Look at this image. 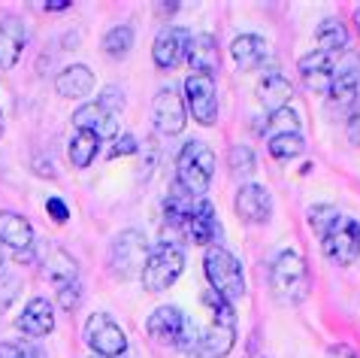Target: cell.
Masks as SVG:
<instances>
[{
  "mask_svg": "<svg viewBox=\"0 0 360 358\" xmlns=\"http://www.w3.org/2000/svg\"><path fill=\"white\" fill-rule=\"evenodd\" d=\"M167 225L179 231L185 240H191L197 246H212V240L218 237V216H215V206L203 201V197H194L191 204L185 206L179 216L167 218Z\"/></svg>",
  "mask_w": 360,
  "mask_h": 358,
  "instance_id": "cell-5",
  "label": "cell"
},
{
  "mask_svg": "<svg viewBox=\"0 0 360 358\" xmlns=\"http://www.w3.org/2000/svg\"><path fill=\"white\" fill-rule=\"evenodd\" d=\"M67 152H70V164L79 167V171H85V167H91V161L100 152V137L91 131H76L70 137Z\"/></svg>",
  "mask_w": 360,
  "mask_h": 358,
  "instance_id": "cell-26",
  "label": "cell"
},
{
  "mask_svg": "<svg viewBox=\"0 0 360 358\" xmlns=\"http://www.w3.org/2000/svg\"><path fill=\"white\" fill-rule=\"evenodd\" d=\"M324 255L333 264H354L360 258V222H352V218H342L330 228V234L321 237Z\"/></svg>",
  "mask_w": 360,
  "mask_h": 358,
  "instance_id": "cell-8",
  "label": "cell"
},
{
  "mask_svg": "<svg viewBox=\"0 0 360 358\" xmlns=\"http://www.w3.org/2000/svg\"><path fill=\"white\" fill-rule=\"evenodd\" d=\"M0 134H4V122H0Z\"/></svg>",
  "mask_w": 360,
  "mask_h": 358,
  "instance_id": "cell-46",
  "label": "cell"
},
{
  "mask_svg": "<svg viewBox=\"0 0 360 358\" xmlns=\"http://www.w3.org/2000/svg\"><path fill=\"white\" fill-rule=\"evenodd\" d=\"M291 97H294V88L282 73H266L261 82H257V101L266 106V113L291 106Z\"/></svg>",
  "mask_w": 360,
  "mask_h": 358,
  "instance_id": "cell-24",
  "label": "cell"
},
{
  "mask_svg": "<svg viewBox=\"0 0 360 358\" xmlns=\"http://www.w3.org/2000/svg\"><path fill=\"white\" fill-rule=\"evenodd\" d=\"M0 276H4V252H0Z\"/></svg>",
  "mask_w": 360,
  "mask_h": 358,
  "instance_id": "cell-45",
  "label": "cell"
},
{
  "mask_svg": "<svg viewBox=\"0 0 360 358\" xmlns=\"http://www.w3.org/2000/svg\"><path fill=\"white\" fill-rule=\"evenodd\" d=\"M46 213L52 216L58 225H64L70 218V210H67V204L61 201V197H49V201H46Z\"/></svg>",
  "mask_w": 360,
  "mask_h": 358,
  "instance_id": "cell-38",
  "label": "cell"
},
{
  "mask_svg": "<svg viewBox=\"0 0 360 358\" xmlns=\"http://www.w3.org/2000/svg\"><path fill=\"white\" fill-rule=\"evenodd\" d=\"M300 76H303V82L309 92H315V94H327L330 92V82H333V55H327V52H309L300 58Z\"/></svg>",
  "mask_w": 360,
  "mask_h": 358,
  "instance_id": "cell-14",
  "label": "cell"
},
{
  "mask_svg": "<svg viewBox=\"0 0 360 358\" xmlns=\"http://www.w3.org/2000/svg\"><path fill=\"white\" fill-rule=\"evenodd\" d=\"M85 343L100 358H118L127 350V334L109 313H94L85 322Z\"/></svg>",
  "mask_w": 360,
  "mask_h": 358,
  "instance_id": "cell-7",
  "label": "cell"
},
{
  "mask_svg": "<svg viewBox=\"0 0 360 358\" xmlns=\"http://www.w3.org/2000/svg\"><path fill=\"white\" fill-rule=\"evenodd\" d=\"M236 216L248 225H264L273 216V195L257 183H245L236 192Z\"/></svg>",
  "mask_w": 360,
  "mask_h": 358,
  "instance_id": "cell-13",
  "label": "cell"
},
{
  "mask_svg": "<svg viewBox=\"0 0 360 358\" xmlns=\"http://www.w3.org/2000/svg\"><path fill=\"white\" fill-rule=\"evenodd\" d=\"M136 140L131 134H122V137H115L112 140V149H109V158H118V155H134L136 152Z\"/></svg>",
  "mask_w": 360,
  "mask_h": 358,
  "instance_id": "cell-37",
  "label": "cell"
},
{
  "mask_svg": "<svg viewBox=\"0 0 360 358\" xmlns=\"http://www.w3.org/2000/svg\"><path fill=\"white\" fill-rule=\"evenodd\" d=\"M215 176V152L203 140H188L176 155V185L191 197H203Z\"/></svg>",
  "mask_w": 360,
  "mask_h": 358,
  "instance_id": "cell-2",
  "label": "cell"
},
{
  "mask_svg": "<svg viewBox=\"0 0 360 358\" xmlns=\"http://www.w3.org/2000/svg\"><path fill=\"white\" fill-rule=\"evenodd\" d=\"M203 304H206V310L212 313V322H218V325H236L233 304H230V301H224L221 295H215V292H206V295H203Z\"/></svg>",
  "mask_w": 360,
  "mask_h": 358,
  "instance_id": "cell-33",
  "label": "cell"
},
{
  "mask_svg": "<svg viewBox=\"0 0 360 358\" xmlns=\"http://www.w3.org/2000/svg\"><path fill=\"white\" fill-rule=\"evenodd\" d=\"M315 39H318V52H327V55H336V52H345L348 49V27L342 18H324L315 31Z\"/></svg>",
  "mask_w": 360,
  "mask_h": 358,
  "instance_id": "cell-25",
  "label": "cell"
},
{
  "mask_svg": "<svg viewBox=\"0 0 360 358\" xmlns=\"http://www.w3.org/2000/svg\"><path fill=\"white\" fill-rule=\"evenodd\" d=\"M0 243L15 252H27L34 246V225L25 216L4 210L0 213Z\"/></svg>",
  "mask_w": 360,
  "mask_h": 358,
  "instance_id": "cell-20",
  "label": "cell"
},
{
  "mask_svg": "<svg viewBox=\"0 0 360 358\" xmlns=\"http://www.w3.org/2000/svg\"><path fill=\"white\" fill-rule=\"evenodd\" d=\"M348 140H352L354 146H360V101L354 104V109H352V116H348Z\"/></svg>",
  "mask_w": 360,
  "mask_h": 358,
  "instance_id": "cell-39",
  "label": "cell"
},
{
  "mask_svg": "<svg viewBox=\"0 0 360 358\" xmlns=\"http://www.w3.org/2000/svg\"><path fill=\"white\" fill-rule=\"evenodd\" d=\"M152 122H155L158 131L167 134V137H176V134L185 131L188 109H185V101L179 97V92H173V88H164V92L155 94Z\"/></svg>",
  "mask_w": 360,
  "mask_h": 358,
  "instance_id": "cell-10",
  "label": "cell"
},
{
  "mask_svg": "<svg viewBox=\"0 0 360 358\" xmlns=\"http://www.w3.org/2000/svg\"><path fill=\"white\" fill-rule=\"evenodd\" d=\"M306 218H309V228H312L318 237H324V234H330V228L336 222H342V213H339V206H333V204H315Z\"/></svg>",
  "mask_w": 360,
  "mask_h": 358,
  "instance_id": "cell-30",
  "label": "cell"
},
{
  "mask_svg": "<svg viewBox=\"0 0 360 358\" xmlns=\"http://www.w3.org/2000/svg\"><path fill=\"white\" fill-rule=\"evenodd\" d=\"M179 6H182V4H176V0H173V4H158V13H161V16H173Z\"/></svg>",
  "mask_w": 360,
  "mask_h": 358,
  "instance_id": "cell-43",
  "label": "cell"
},
{
  "mask_svg": "<svg viewBox=\"0 0 360 358\" xmlns=\"http://www.w3.org/2000/svg\"><path fill=\"white\" fill-rule=\"evenodd\" d=\"M55 88L61 97H67V101H82V97L94 88V73L88 70L85 64H70L58 73Z\"/></svg>",
  "mask_w": 360,
  "mask_h": 358,
  "instance_id": "cell-22",
  "label": "cell"
},
{
  "mask_svg": "<svg viewBox=\"0 0 360 358\" xmlns=\"http://www.w3.org/2000/svg\"><path fill=\"white\" fill-rule=\"evenodd\" d=\"M18 331L27 337H46L55 331V310L49 297H31L18 316Z\"/></svg>",
  "mask_w": 360,
  "mask_h": 358,
  "instance_id": "cell-16",
  "label": "cell"
},
{
  "mask_svg": "<svg viewBox=\"0 0 360 358\" xmlns=\"http://www.w3.org/2000/svg\"><path fill=\"white\" fill-rule=\"evenodd\" d=\"M269 285L285 304H303L309 297V264L297 246H285L269 264Z\"/></svg>",
  "mask_w": 360,
  "mask_h": 358,
  "instance_id": "cell-1",
  "label": "cell"
},
{
  "mask_svg": "<svg viewBox=\"0 0 360 358\" xmlns=\"http://www.w3.org/2000/svg\"><path fill=\"white\" fill-rule=\"evenodd\" d=\"M330 101L336 106H354L360 94V58L345 52L339 67H333V82H330Z\"/></svg>",
  "mask_w": 360,
  "mask_h": 358,
  "instance_id": "cell-11",
  "label": "cell"
},
{
  "mask_svg": "<svg viewBox=\"0 0 360 358\" xmlns=\"http://www.w3.org/2000/svg\"><path fill=\"white\" fill-rule=\"evenodd\" d=\"M0 358H27V350L18 343H0Z\"/></svg>",
  "mask_w": 360,
  "mask_h": 358,
  "instance_id": "cell-40",
  "label": "cell"
},
{
  "mask_svg": "<svg viewBox=\"0 0 360 358\" xmlns=\"http://www.w3.org/2000/svg\"><path fill=\"white\" fill-rule=\"evenodd\" d=\"M188 64H191V70L197 76H206L212 79L218 73V67H221V55H218V39L212 34H197L191 37V46H188Z\"/></svg>",
  "mask_w": 360,
  "mask_h": 358,
  "instance_id": "cell-15",
  "label": "cell"
},
{
  "mask_svg": "<svg viewBox=\"0 0 360 358\" xmlns=\"http://www.w3.org/2000/svg\"><path fill=\"white\" fill-rule=\"evenodd\" d=\"M200 346H203V331H200V325L194 319H188V316H185L182 331H179V337H176V350L188 355V352L200 350Z\"/></svg>",
  "mask_w": 360,
  "mask_h": 358,
  "instance_id": "cell-34",
  "label": "cell"
},
{
  "mask_svg": "<svg viewBox=\"0 0 360 358\" xmlns=\"http://www.w3.org/2000/svg\"><path fill=\"white\" fill-rule=\"evenodd\" d=\"M79 304H82V288H79V283L58 288V307H61L64 313H76Z\"/></svg>",
  "mask_w": 360,
  "mask_h": 358,
  "instance_id": "cell-35",
  "label": "cell"
},
{
  "mask_svg": "<svg viewBox=\"0 0 360 358\" xmlns=\"http://www.w3.org/2000/svg\"><path fill=\"white\" fill-rule=\"evenodd\" d=\"M25 43H27L25 22L22 18H15V16H6L4 22H0V67H4V70H9V67L18 64Z\"/></svg>",
  "mask_w": 360,
  "mask_h": 358,
  "instance_id": "cell-17",
  "label": "cell"
},
{
  "mask_svg": "<svg viewBox=\"0 0 360 358\" xmlns=\"http://www.w3.org/2000/svg\"><path fill=\"white\" fill-rule=\"evenodd\" d=\"M354 22H357V27H360V6H357V13H354Z\"/></svg>",
  "mask_w": 360,
  "mask_h": 358,
  "instance_id": "cell-44",
  "label": "cell"
},
{
  "mask_svg": "<svg viewBox=\"0 0 360 358\" xmlns=\"http://www.w3.org/2000/svg\"><path fill=\"white\" fill-rule=\"evenodd\" d=\"M266 149H269V155H273L276 161H294V158L303 155L306 143H303V137L300 134H276V137H269Z\"/></svg>",
  "mask_w": 360,
  "mask_h": 358,
  "instance_id": "cell-29",
  "label": "cell"
},
{
  "mask_svg": "<svg viewBox=\"0 0 360 358\" xmlns=\"http://www.w3.org/2000/svg\"><path fill=\"white\" fill-rule=\"evenodd\" d=\"M188 46H191V34H188L185 27H164V31L155 37L152 58L161 70H176L188 58Z\"/></svg>",
  "mask_w": 360,
  "mask_h": 358,
  "instance_id": "cell-12",
  "label": "cell"
},
{
  "mask_svg": "<svg viewBox=\"0 0 360 358\" xmlns=\"http://www.w3.org/2000/svg\"><path fill=\"white\" fill-rule=\"evenodd\" d=\"M230 55H233V64L239 70H257V67L266 64L269 58V49H266V39L257 37V34H243L233 39L230 46Z\"/></svg>",
  "mask_w": 360,
  "mask_h": 358,
  "instance_id": "cell-21",
  "label": "cell"
},
{
  "mask_svg": "<svg viewBox=\"0 0 360 358\" xmlns=\"http://www.w3.org/2000/svg\"><path fill=\"white\" fill-rule=\"evenodd\" d=\"M236 343V325H218L212 322L203 331V350L209 352V358H224Z\"/></svg>",
  "mask_w": 360,
  "mask_h": 358,
  "instance_id": "cell-27",
  "label": "cell"
},
{
  "mask_svg": "<svg viewBox=\"0 0 360 358\" xmlns=\"http://www.w3.org/2000/svg\"><path fill=\"white\" fill-rule=\"evenodd\" d=\"M43 271H46V276L58 288L70 285V283H79V264H76V258L70 255L67 249H61V246H49V252L43 258Z\"/></svg>",
  "mask_w": 360,
  "mask_h": 358,
  "instance_id": "cell-23",
  "label": "cell"
},
{
  "mask_svg": "<svg viewBox=\"0 0 360 358\" xmlns=\"http://www.w3.org/2000/svg\"><path fill=\"white\" fill-rule=\"evenodd\" d=\"M134 49V27L131 25H115L103 37V52L109 58H127Z\"/></svg>",
  "mask_w": 360,
  "mask_h": 358,
  "instance_id": "cell-28",
  "label": "cell"
},
{
  "mask_svg": "<svg viewBox=\"0 0 360 358\" xmlns=\"http://www.w3.org/2000/svg\"><path fill=\"white\" fill-rule=\"evenodd\" d=\"M67 6H73V4H70V0H46V4H43L46 13H64Z\"/></svg>",
  "mask_w": 360,
  "mask_h": 358,
  "instance_id": "cell-42",
  "label": "cell"
},
{
  "mask_svg": "<svg viewBox=\"0 0 360 358\" xmlns=\"http://www.w3.org/2000/svg\"><path fill=\"white\" fill-rule=\"evenodd\" d=\"M327 358H360V355L348 343H336V346H330L327 350Z\"/></svg>",
  "mask_w": 360,
  "mask_h": 358,
  "instance_id": "cell-41",
  "label": "cell"
},
{
  "mask_svg": "<svg viewBox=\"0 0 360 358\" xmlns=\"http://www.w3.org/2000/svg\"><path fill=\"white\" fill-rule=\"evenodd\" d=\"M185 104L200 125H215L218 122V92H215V79L197 76L191 73L185 79Z\"/></svg>",
  "mask_w": 360,
  "mask_h": 358,
  "instance_id": "cell-9",
  "label": "cell"
},
{
  "mask_svg": "<svg viewBox=\"0 0 360 358\" xmlns=\"http://www.w3.org/2000/svg\"><path fill=\"white\" fill-rule=\"evenodd\" d=\"M227 167H230V176H239V179H245V176H252L255 173V152L248 146H230V152H227Z\"/></svg>",
  "mask_w": 360,
  "mask_h": 358,
  "instance_id": "cell-31",
  "label": "cell"
},
{
  "mask_svg": "<svg viewBox=\"0 0 360 358\" xmlns=\"http://www.w3.org/2000/svg\"><path fill=\"white\" fill-rule=\"evenodd\" d=\"M97 104L103 106L106 113L118 116V113H122V109H124V92H122V88H115V85H109V88H103V92H100Z\"/></svg>",
  "mask_w": 360,
  "mask_h": 358,
  "instance_id": "cell-36",
  "label": "cell"
},
{
  "mask_svg": "<svg viewBox=\"0 0 360 358\" xmlns=\"http://www.w3.org/2000/svg\"><path fill=\"white\" fill-rule=\"evenodd\" d=\"M182 271H185V252L176 243H158L148 252V261L143 267V273H139V280H143L146 292L161 295L169 285H176Z\"/></svg>",
  "mask_w": 360,
  "mask_h": 358,
  "instance_id": "cell-4",
  "label": "cell"
},
{
  "mask_svg": "<svg viewBox=\"0 0 360 358\" xmlns=\"http://www.w3.org/2000/svg\"><path fill=\"white\" fill-rule=\"evenodd\" d=\"M185 313L176 310V307H158V310L148 316L146 331L158 346H176V337L182 331Z\"/></svg>",
  "mask_w": 360,
  "mask_h": 358,
  "instance_id": "cell-18",
  "label": "cell"
},
{
  "mask_svg": "<svg viewBox=\"0 0 360 358\" xmlns=\"http://www.w3.org/2000/svg\"><path fill=\"white\" fill-rule=\"evenodd\" d=\"M73 125H76V131H91L97 134L100 140L103 137H118V118L112 113H106L100 104H82L73 113Z\"/></svg>",
  "mask_w": 360,
  "mask_h": 358,
  "instance_id": "cell-19",
  "label": "cell"
},
{
  "mask_svg": "<svg viewBox=\"0 0 360 358\" xmlns=\"http://www.w3.org/2000/svg\"><path fill=\"white\" fill-rule=\"evenodd\" d=\"M203 271H206V280L212 285L215 295H221L224 301H239L245 297V273H243V264L233 252H227L224 246H209L206 255H203Z\"/></svg>",
  "mask_w": 360,
  "mask_h": 358,
  "instance_id": "cell-3",
  "label": "cell"
},
{
  "mask_svg": "<svg viewBox=\"0 0 360 358\" xmlns=\"http://www.w3.org/2000/svg\"><path fill=\"white\" fill-rule=\"evenodd\" d=\"M148 240L143 231L136 228H127L112 240L109 246V271H112L118 280H131V276H139L143 267L148 261Z\"/></svg>",
  "mask_w": 360,
  "mask_h": 358,
  "instance_id": "cell-6",
  "label": "cell"
},
{
  "mask_svg": "<svg viewBox=\"0 0 360 358\" xmlns=\"http://www.w3.org/2000/svg\"><path fill=\"white\" fill-rule=\"evenodd\" d=\"M266 131L276 134H300V116L294 113L291 106H282V109H273V113H266Z\"/></svg>",
  "mask_w": 360,
  "mask_h": 358,
  "instance_id": "cell-32",
  "label": "cell"
}]
</instances>
